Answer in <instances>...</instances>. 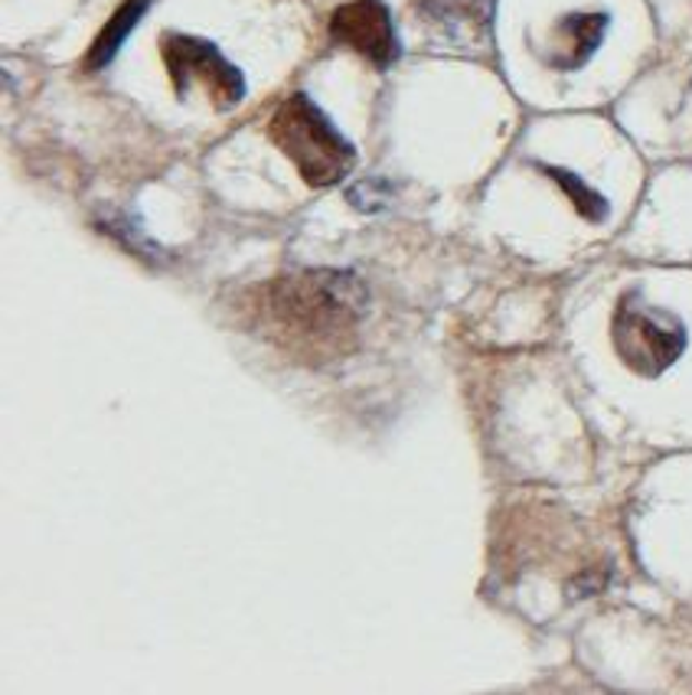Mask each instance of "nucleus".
Here are the masks:
<instances>
[{
  "mask_svg": "<svg viewBox=\"0 0 692 695\" xmlns=\"http://www.w3.org/2000/svg\"><path fill=\"white\" fill-rule=\"evenodd\" d=\"M261 337L288 356L324 366L356 349V330L366 314V287L353 271L307 268L281 274L256 291Z\"/></svg>",
  "mask_w": 692,
  "mask_h": 695,
  "instance_id": "f257e3e1",
  "label": "nucleus"
},
{
  "mask_svg": "<svg viewBox=\"0 0 692 695\" xmlns=\"http://www.w3.org/2000/svg\"><path fill=\"white\" fill-rule=\"evenodd\" d=\"M268 134L307 186H334L356 167V148L304 91H294L274 111Z\"/></svg>",
  "mask_w": 692,
  "mask_h": 695,
  "instance_id": "f03ea898",
  "label": "nucleus"
},
{
  "mask_svg": "<svg viewBox=\"0 0 692 695\" xmlns=\"http://www.w3.org/2000/svg\"><path fill=\"white\" fill-rule=\"evenodd\" d=\"M610 344L627 369L653 379L686 352V327L670 314L640 307L637 297L627 294L610 317Z\"/></svg>",
  "mask_w": 692,
  "mask_h": 695,
  "instance_id": "7ed1b4c3",
  "label": "nucleus"
},
{
  "mask_svg": "<svg viewBox=\"0 0 692 695\" xmlns=\"http://www.w3.org/2000/svg\"><path fill=\"white\" fill-rule=\"evenodd\" d=\"M161 53H164V66L171 73L173 88L180 98L190 91V86H199L219 111H226L246 98L242 73L209 40L186 36V33H167L161 40Z\"/></svg>",
  "mask_w": 692,
  "mask_h": 695,
  "instance_id": "20e7f679",
  "label": "nucleus"
},
{
  "mask_svg": "<svg viewBox=\"0 0 692 695\" xmlns=\"http://www.w3.org/2000/svg\"><path fill=\"white\" fill-rule=\"evenodd\" d=\"M331 36L334 43L356 50L376 69H389L402 56L399 33L386 0H349L337 7L331 17Z\"/></svg>",
  "mask_w": 692,
  "mask_h": 695,
  "instance_id": "39448f33",
  "label": "nucleus"
},
{
  "mask_svg": "<svg viewBox=\"0 0 692 695\" xmlns=\"http://www.w3.org/2000/svg\"><path fill=\"white\" fill-rule=\"evenodd\" d=\"M607 33V13H572L559 23L562 56L555 59L559 69H579L592 59Z\"/></svg>",
  "mask_w": 692,
  "mask_h": 695,
  "instance_id": "423d86ee",
  "label": "nucleus"
},
{
  "mask_svg": "<svg viewBox=\"0 0 692 695\" xmlns=\"http://www.w3.org/2000/svg\"><path fill=\"white\" fill-rule=\"evenodd\" d=\"M148 7H151V0H125V3L115 10V17L105 23V30L95 36V43H91V50H88V56H86L88 73L105 69V66L118 56L121 43H125V40H128V33L141 23V17H144V10H148Z\"/></svg>",
  "mask_w": 692,
  "mask_h": 695,
  "instance_id": "0eeeda50",
  "label": "nucleus"
},
{
  "mask_svg": "<svg viewBox=\"0 0 692 695\" xmlns=\"http://www.w3.org/2000/svg\"><path fill=\"white\" fill-rule=\"evenodd\" d=\"M425 13L451 36L461 30V23L477 33V26H487L490 20V0H425Z\"/></svg>",
  "mask_w": 692,
  "mask_h": 695,
  "instance_id": "6e6552de",
  "label": "nucleus"
},
{
  "mask_svg": "<svg viewBox=\"0 0 692 695\" xmlns=\"http://www.w3.org/2000/svg\"><path fill=\"white\" fill-rule=\"evenodd\" d=\"M545 174L552 176L565 193H569V199L575 203V209L585 216V219H592V222H602L607 216V203L605 196H598L592 186H585L582 180L575 174H569V171H562V167H542Z\"/></svg>",
  "mask_w": 692,
  "mask_h": 695,
  "instance_id": "1a4fd4ad",
  "label": "nucleus"
},
{
  "mask_svg": "<svg viewBox=\"0 0 692 695\" xmlns=\"http://www.w3.org/2000/svg\"><path fill=\"white\" fill-rule=\"evenodd\" d=\"M101 232H108V236H115L118 242H125L134 256H141V259H158L161 256V249L128 219V216H108L105 222H101Z\"/></svg>",
  "mask_w": 692,
  "mask_h": 695,
  "instance_id": "9d476101",
  "label": "nucleus"
}]
</instances>
